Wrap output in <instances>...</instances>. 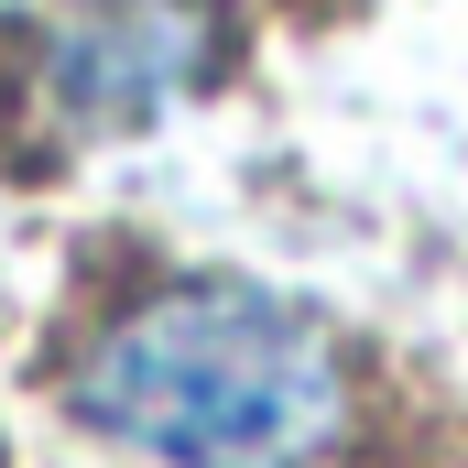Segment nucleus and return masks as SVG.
<instances>
[{
  "label": "nucleus",
  "mask_w": 468,
  "mask_h": 468,
  "mask_svg": "<svg viewBox=\"0 0 468 468\" xmlns=\"http://www.w3.org/2000/svg\"><path fill=\"white\" fill-rule=\"evenodd\" d=\"M66 403L164 468H327L359 425V349L272 283L175 272L77 349Z\"/></svg>",
  "instance_id": "f257e3e1"
},
{
  "label": "nucleus",
  "mask_w": 468,
  "mask_h": 468,
  "mask_svg": "<svg viewBox=\"0 0 468 468\" xmlns=\"http://www.w3.org/2000/svg\"><path fill=\"white\" fill-rule=\"evenodd\" d=\"M218 66H229V0H44L33 33V99L77 142L186 110Z\"/></svg>",
  "instance_id": "f03ea898"
}]
</instances>
